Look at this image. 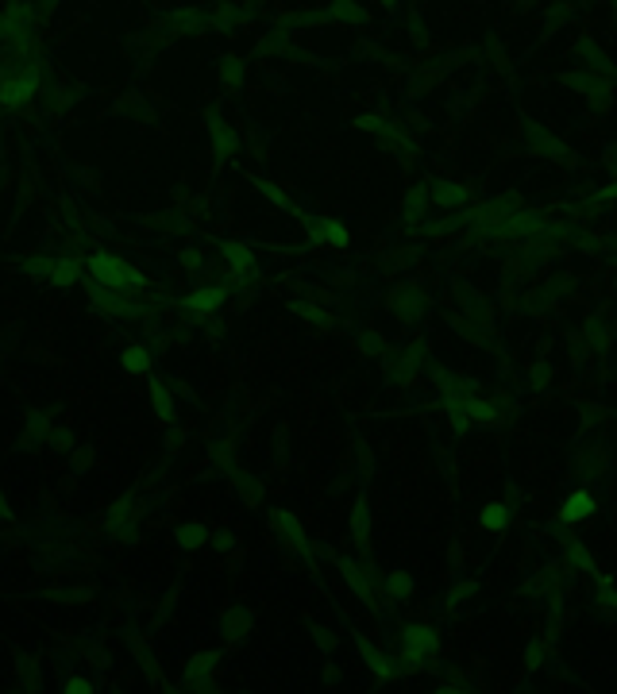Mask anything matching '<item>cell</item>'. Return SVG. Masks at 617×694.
I'll list each match as a JSON object with an SVG mask.
<instances>
[{"mask_svg":"<svg viewBox=\"0 0 617 694\" xmlns=\"http://www.w3.org/2000/svg\"><path fill=\"white\" fill-rule=\"evenodd\" d=\"M436 655V633L424 629V625H413V629L402 633V663L405 668H424Z\"/></svg>","mask_w":617,"mask_h":694,"instance_id":"cell-1","label":"cell"},{"mask_svg":"<svg viewBox=\"0 0 617 694\" xmlns=\"http://www.w3.org/2000/svg\"><path fill=\"white\" fill-rule=\"evenodd\" d=\"M93 274L104 282V286H139V274L131 270L128 262L112 259V255H93Z\"/></svg>","mask_w":617,"mask_h":694,"instance_id":"cell-2","label":"cell"},{"mask_svg":"<svg viewBox=\"0 0 617 694\" xmlns=\"http://www.w3.org/2000/svg\"><path fill=\"white\" fill-rule=\"evenodd\" d=\"M591 513H594L591 494H571V498L564 501V513H559V517L564 521H583V517H591Z\"/></svg>","mask_w":617,"mask_h":694,"instance_id":"cell-3","label":"cell"},{"mask_svg":"<svg viewBox=\"0 0 617 694\" xmlns=\"http://www.w3.org/2000/svg\"><path fill=\"white\" fill-rule=\"evenodd\" d=\"M31 93H35V73H24V81L8 85V89L0 93V101H4V104H16V101H24V97H31Z\"/></svg>","mask_w":617,"mask_h":694,"instance_id":"cell-4","label":"cell"},{"mask_svg":"<svg viewBox=\"0 0 617 694\" xmlns=\"http://www.w3.org/2000/svg\"><path fill=\"white\" fill-rule=\"evenodd\" d=\"M355 641H359V652H363V660L370 663V668H374L378 675H390V668H386V660H382V652H378L374 644H367L363 636H355Z\"/></svg>","mask_w":617,"mask_h":694,"instance_id":"cell-5","label":"cell"},{"mask_svg":"<svg viewBox=\"0 0 617 694\" xmlns=\"http://www.w3.org/2000/svg\"><path fill=\"white\" fill-rule=\"evenodd\" d=\"M479 521H482L486 529H506V525H509V509H506V506H490Z\"/></svg>","mask_w":617,"mask_h":694,"instance_id":"cell-6","label":"cell"},{"mask_svg":"<svg viewBox=\"0 0 617 694\" xmlns=\"http://www.w3.org/2000/svg\"><path fill=\"white\" fill-rule=\"evenodd\" d=\"M205 536H208L205 525H185V529H178V540H182V548H197Z\"/></svg>","mask_w":617,"mask_h":694,"instance_id":"cell-7","label":"cell"},{"mask_svg":"<svg viewBox=\"0 0 617 694\" xmlns=\"http://www.w3.org/2000/svg\"><path fill=\"white\" fill-rule=\"evenodd\" d=\"M123 367L136 370V374H139V370H147V351L143 347H131L128 355H123Z\"/></svg>","mask_w":617,"mask_h":694,"instance_id":"cell-8","label":"cell"},{"mask_svg":"<svg viewBox=\"0 0 617 694\" xmlns=\"http://www.w3.org/2000/svg\"><path fill=\"white\" fill-rule=\"evenodd\" d=\"M185 305H193V309H213V305H220V290H205L201 297H189Z\"/></svg>","mask_w":617,"mask_h":694,"instance_id":"cell-9","label":"cell"},{"mask_svg":"<svg viewBox=\"0 0 617 694\" xmlns=\"http://www.w3.org/2000/svg\"><path fill=\"white\" fill-rule=\"evenodd\" d=\"M213 663H216V655H197V660H193V671H189V679H201V675L208 671V668H213Z\"/></svg>","mask_w":617,"mask_h":694,"instance_id":"cell-10","label":"cell"},{"mask_svg":"<svg viewBox=\"0 0 617 694\" xmlns=\"http://www.w3.org/2000/svg\"><path fill=\"white\" fill-rule=\"evenodd\" d=\"M62 694H93V683L89 679H70L62 687Z\"/></svg>","mask_w":617,"mask_h":694,"instance_id":"cell-11","label":"cell"},{"mask_svg":"<svg viewBox=\"0 0 617 694\" xmlns=\"http://www.w3.org/2000/svg\"><path fill=\"white\" fill-rule=\"evenodd\" d=\"M390 591H394V594H409L413 583H409L405 575H390Z\"/></svg>","mask_w":617,"mask_h":694,"instance_id":"cell-12","label":"cell"},{"mask_svg":"<svg viewBox=\"0 0 617 694\" xmlns=\"http://www.w3.org/2000/svg\"><path fill=\"white\" fill-rule=\"evenodd\" d=\"M325 232H328L332 243H344L347 240V232H344V228H336V224H325Z\"/></svg>","mask_w":617,"mask_h":694,"instance_id":"cell-13","label":"cell"},{"mask_svg":"<svg viewBox=\"0 0 617 694\" xmlns=\"http://www.w3.org/2000/svg\"><path fill=\"white\" fill-rule=\"evenodd\" d=\"M155 397H158V409H163V417H170V397L163 394V389H155Z\"/></svg>","mask_w":617,"mask_h":694,"instance_id":"cell-14","label":"cell"},{"mask_svg":"<svg viewBox=\"0 0 617 694\" xmlns=\"http://www.w3.org/2000/svg\"><path fill=\"white\" fill-rule=\"evenodd\" d=\"M436 694H459V690H455V687H440V690H436Z\"/></svg>","mask_w":617,"mask_h":694,"instance_id":"cell-15","label":"cell"}]
</instances>
